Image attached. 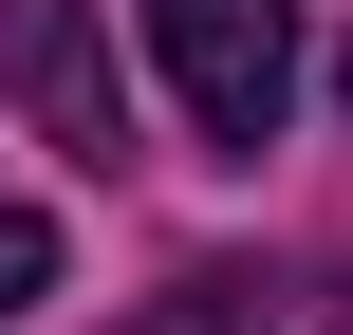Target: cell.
<instances>
[{
  "mask_svg": "<svg viewBox=\"0 0 353 335\" xmlns=\"http://www.w3.org/2000/svg\"><path fill=\"white\" fill-rule=\"evenodd\" d=\"M149 56H168V93H186L205 149H279V112H298V0H149Z\"/></svg>",
  "mask_w": 353,
  "mask_h": 335,
  "instance_id": "cell-1",
  "label": "cell"
},
{
  "mask_svg": "<svg viewBox=\"0 0 353 335\" xmlns=\"http://www.w3.org/2000/svg\"><path fill=\"white\" fill-rule=\"evenodd\" d=\"M19 298H56V224H37L19 186H0V317H19Z\"/></svg>",
  "mask_w": 353,
  "mask_h": 335,
  "instance_id": "cell-4",
  "label": "cell"
},
{
  "mask_svg": "<svg viewBox=\"0 0 353 335\" xmlns=\"http://www.w3.org/2000/svg\"><path fill=\"white\" fill-rule=\"evenodd\" d=\"M112 335H353V280L335 261H205V280L130 298Z\"/></svg>",
  "mask_w": 353,
  "mask_h": 335,
  "instance_id": "cell-3",
  "label": "cell"
},
{
  "mask_svg": "<svg viewBox=\"0 0 353 335\" xmlns=\"http://www.w3.org/2000/svg\"><path fill=\"white\" fill-rule=\"evenodd\" d=\"M0 93H19V112H37L56 149H93V168L130 149V93H112V37H93L74 0H0Z\"/></svg>",
  "mask_w": 353,
  "mask_h": 335,
  "instance_id": "cell-2",
  "label": "cell"
},
{
  "mask_svg": "<svg viewBox=\"0 0 353 335\" xmlns=\"http://www.w3.org/2000/svg\"><path fill=\"white\" fill-rule=\"evenodd\" d=\"M335 112H353V56H335Z\"/></svg>",
  "mask_w": 353,
  "mask_h": 335,
  "instance_id": "cell-5",
  "label": "cell"
}]
</instances>
